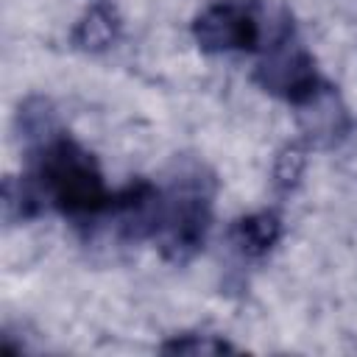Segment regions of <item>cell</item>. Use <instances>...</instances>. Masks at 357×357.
I'll return each instance as SVG.
<instances>
[{
  "label": "cell",
  "mask_w": 357,
  "mask_h": 357,
  "mask_svg": "<svg viewBox=\"0 0 357 357\" xmlns=\"http://www.w3.org/2000/svg\"><path fill=\"white\" fill-rule=\"evenodd\" d=\"M293 106H296V120H298L304 139L315 148L337 145L351 128V117H349L343 98L324 78L307 95H301Z\"/></svg>",
  "instance_id": "5b68a950"
},
{
  "label": "cell",
  "mask_w": 357,
  "mask_h": 357,
  "mask_svg": "<svg viewBox=\"0 0 357 357\" xmlns=\"http://www.w3.org/2000/svg\"><path fill=\"white\" fill-rule=\"evenodd\" d=\"M162 354H223V351H234V346L218 335H176L170 340H165L159 346Z\"/></svg>",
  "instance_id": "9c48e42d"
},
{
  "label": "cell",
  "mask_w": 357,
  "mask_h": 357,
  "mask_svg": "<svg viewBox=\"0 0 357 357\" xmlns=\"http://www.w3.org/2000/svg\"><path fill=\"white\" fill-rule=\"evenodd\" d=\"M120 36V17L112 3L89 6L73 28V45L84 53H103Z\"/></svg>",
  "instance_id": "8992f818"
},
{
  "label": "cell",
  "mask_w": 357,
  "mask_h": 357,
  "mask_svg": "<svg viewBox=\"0 0 357 357\" xmlns=\"http://www.w3.org/2000/svg\"><path fill=\"white\" fill-rule=\"evenodd\" d=\"M36 178L42 192L73 218L103 215L112 201L92 153L67 137H53L36 148Z\"/></svg>",
  "instance_id": "6da1fadb"
},
{
  "label": "cell",
  "mask_w": 357,
  "mask_h": 357,
  "mask_svg": "<svg viewBox=\"0 0 357 357\" xmlns=\"http://www.w3.org/2000/svg\"><path fill=\"white\" fill-rule=\"evenodd\" d=\"M42 190L28 178L6 176L3 181V218L6 223H22L39 212Z\"/></svg>",
  "instance_id": "ba28073f"
},
{
  "label": "cell",
  "mask_w": 357,
  "mask_h": 357,
  "mask_svg": "<svg viewBox=\"0 0 357 357\" xmlns=\"http://www.w3.org/2000/svg\"><path fill=\"white\" fill-rule=\"evenodd\" d=\"M279 237H282V218L276 212H271V209L245 215L231 229L234 245L240 248L243 257H251V259L265 257L279 243Z\"/></svg>",
  "instance_id": "52a82bcc"
},
{
  "label": "cell",
  "mask_w": 357,
  "mask_h": 357,
  "mask_svg": "<svg viewBox=\"0 0 357 357\" xmlns=\"http://www.w3.org/2000/svg\"><path fill=\"white\" fill-rule=\"evenodd\" d=\"M254 78L265 92L279 95L287 103H296L301 95H307L321 81L315 73L312 56L293 39L290 28H284V33L273 42L268 56L259 61Z\"/></svg>",
  "instance_id": "277c9868"
},
{
  "label": "cell",
  "mask_w": 357,
  "mask_h": 357,
  "mask_svg": "<svg viewBox=\"0 0 357 357\" xmlns=\"http://www.w3.org/2000/svg\"><path fill=\"white\" fill-rule=\"evenodd\" d=\"M304 148L298 142H290L284 145L279 153H276V162H273V178L282 190H293L304 173Z\"/></svg>",
  "instance_id": "30bf717a"
},
{
  "label": "cell",
  "mask_w": 357,
  "mask_h": 357,
  "mask_svg": "<svg viewBox=\"0 0 357 357\" xmlns=\"http://www.w3.org/2000/svg\"><path fill=\"white\" fill-rule=\"evenodd\" d=\"M192 39L204 53L254 50L259 42V22L251 6L240 0H215L192 20Z\"/></svg>",
  "instance_id": "3957f363"
},
{
  "label": "cell",
  "mask_w": 357,
  "mask_h": 357,
  "mask_svg": "<svg viewBox=\"0 0 357 357\" xmlns=\"http://www.w3.org/2000/svg\"><path fill=\"white\" fill-rule=\"evenodd\" d=\"M209 231V190L204 178L181 181L170 198H162V215L159 229L153 237H159V248L165 259L170 262H187L192 259L206 240Z\"/></svg>",
  "instance_id": "7a4b0ae2"
}]
</instances>
